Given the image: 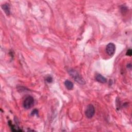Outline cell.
<instances>
[{"label":"cell","instance_id":"ba28073f","mask_svg":"<svg viewBox=\"0 0 132 132\" xmlns=\"http://www.w3.org/2000/svg\"><path fill=\"white\" fill-rule=\"evenodd\" d=\"M45 80H46V81L48 83H51L52 82L53 79L51 77H50V76H48V77H47L46 78V79H45Z\"/></svg>","mask_w":132,"mask_h":132},{"label":"cell","instance_id":"277c9868","mask_svg":"<svg viewBox=\"0 0 132 132\" xmlns=\"http://www.w3.org/2000/svg\"><path fill=\"white\" fill-rule=\"evenodd\" d=\"M116 51V46L113 43H108L106 48V52L107 54L110 56H113Z\"/></svg>","mask_w":132,"mask_h":132},{"label":"cell","instance_id":"52a82bcc","mask_svg":"<svg viewBox=\"0 0 132 132\" xmlns=\"http://www.w3.org/2000/svg\"><path fill=\"white\" fill-rule=\"evenodd\" d=\"M65 85L66 86V87L67 88V89L71 90H72L74 87L73 84L72 82H71L69 80H66L65 82Z\"/></svg>","mask_w":132,"mask_h":132},{"label":"cell","instance_id":"30bf717a","mask_svg":"<svg viewBox=\"0 0 132 132\" xmlns=\"http://www.w3.org/2000/svg\"><path fill=\"white\" fill-rule=\"evenodd\" d=\"M35 114H36L37 115L38 114V110H37V109H34V110H33V111H32V115H35Z\"/></svg>","mask_w":132,"mask_h":132},{"label":"cell","instance_id":"3957f363","mask_svg":"<svg viewBox=\"0 0 132 132\" xmlns=\"http://www.w3.org/2000/svg\"><path fill=\"white\" fill-rule=\"evenodd\" d=\"M95 114V108L92 104L88 105L85 110V115L88 119L92 118Z\"/></svg>","mask_w":132,"mask_h":132},{"label":"cell","instance_id":"8992f818","mask_svg":"<svg viewBox=\"0 0 132 132\" xmlns=\"http://www.w3.org/2000/svg\"><path fill=\"white\" fill-rule=\"evenodd\" d=\"M2 8L7 16H9L11 14V8H10L9 4H3V5H2Z\"/></svg>","mask_w":132,"mask_h":132},{"label":"cell","instance_id":"6da1fadb","mask_svg":"<svg viewBox=\"0 0 132 132\" xmlns=\"http://www.w3.org/2000/svg\"><path fill=\"white\" fill-rule=\"evenodd\" d=\"M68 73L71 77L74 79V80H75L79 84L81 85H84L85 84V81L77 71L73 69H70L68 70Z\"/></svg>","mask_w":132,"mask_h":132},{"label":"cell","instance_id":"7a4b0ae2","mask_svg":"<svg viewBox=\"0 0 132 132\" xmlns=\"http://www.w3.org/2000/svg\"><path fill=\"white\" fill-rule=\"evenodd\" d=\"M34 104V99L32 96H28L23 102V107L25 109H28L32 108Z\"/></svg>","mask_w":132,"mask_h":132},{"label":"cell","instance_id":"5b68a950","mask_svg":"<svg viewBox=\"0 0 132 132\" xmlns=\"http://www.w3.org/2000/svg\"><path fill=\"white\" fill-rule=\"evenodd\" d=\"M95 79L98 82L101 83L103 84V83H105L107 82V79H106L105 77H104L103 75H102L100 74H98L96 75Z\"/></svg>","mask_w":132,"mask_h":132},{"label":"cell","instance_id":"9c48e42d","mask_svg":"<svg viewBox=\"0 0 132 132\" xmlns=\"http://www.w3.org/2000/svg\"><path fill=\"white\" fill-rule=\"evenodd\" d=\"M126 55L127 56H131L132 55V49H130L128 51H127V52L126 53Z\"/></svg>","mask_w":132,"mask_h":132}]
</instances>
